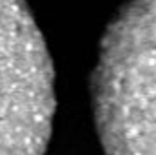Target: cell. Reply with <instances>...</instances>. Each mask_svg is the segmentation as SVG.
I'll return each mask as SVG.
<instances>
[{
    "instance_id": "2",
    "label": "cell",
    "mask_w": 156,
    "mask_h": 155,
    "mask_svg": "<svg viewBox=\"0 0 156 155\" xmlns=\"http://www.w3.org/2000/svg\"><path fill=\"white\" fill-rule=\"evenodd\" d=\"M55 71L26 0H0V155H44Z\"/></svg>"
},
{
    "instance_id": "1",
    "label": "cell",
    "mask_w": 156,
    "mask_h": 155,
    "mask_svg": "<svg viewBox=\"0 0 156 155\" xmlns=\"http://www.w3.org/2000/svg\"><path fill=\"white\" fill-rule=\"evenodd\" d=\"M91 93L105 155H156V0H131L111 22Z\"/></svg>"
}]
</instances>
